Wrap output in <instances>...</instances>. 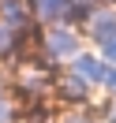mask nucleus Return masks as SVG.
Returning a JSON list of instances; mask_svg holds the SVG:
<instances>
[{"mask_svg": "<svg viewBox=\"0 0 116 123\" xmlns=\"http://www.w3.org/2000/svg\"><path fill=\"white\" fill-rule=\"evenodd\" d=\"M38 49L53 67H68L79 52L86 49V34L79 26H68V23H56V26H41V37H38Z\"/></svg>", "mask_w": 116, "mask_h": 123, "instance_id": "f257e3e1", "label": "nucleus"}, {"mask_svg": "<svg viewBox=\"0 0 116 123\" xmlns=\"http://www.w3.org/2000/svg\"><path fill=\"white\" fill-rule=\"evenodd\" d=\"M94 93L97 90H94L79 71H71V67L56 71V82H53V101L56 105H64V108H90L94 105Z\"/></svg>", "mask_w": 116, "mask_h": 123, "instance_id": "f03ea898", "label": "nucleus"}, {"mask_svg": "<svg viewBox=\"0 0 116 123\" xmlns=\"http://www.w3.org/2000/svg\"><path fill=\"white\" fill-rule=\"evenodd\" d=\"M68 67H71V71H79V75H82L86 82L94 86V90H101V93H105V86H109V78H112V63H109L105 56L97 52V49H90V45H86L82 52H79L75 60L68 63Z\"/></svg>", "mask_w": 116, "mask_h": 123, "instance_id": "7ed1b4c3", "label": "nucleus"}, {"mask_svg": "<svg viewBox=\"0 0 116 123\" xmlns=\"http://www.w3.org/2000/svg\"><path fill=\"white\" fill-rule=\"evenodd\" d=\"M38 37H41V26L19 30V26H11V23L0 19V60H11V63H15L19 56L30 49V41H38Z\"/></svg>", "mask_w": 116, "mask_h": 123, "instance_id": "20e7f679", "label": "nucleus"}, {"mask_svg": "<svg viewBox=\"0 0 116 123\" xmlns=\"http://www.w3.org/2000/svg\"><path fill=\"white\" fill-rule=\"evenodd\" d=\"M82 34H86V45L90 49H101L105 41H112L116 37V4H101V8L86 19Z\"/></svg>", "mask_w": 116, "mask_h": 123, "instance_id": "39448f33", "label": "nucleus"}, {"mask_svg": "<svg viewBox=\"0 0 116 123\" xmlns=\"http://www.w3.org/2000/svg\"><path fill=\"white\" fill-rule=\"evenodd\" d=\"M68 4H71V0H26L30 19H34L38 26H56V23H64Z\"/></svg>", "mask_w": 116, "mask_h": 123, "instance_id": "423d86ee", "label": "nucleus"}, {"mask_svg": "<svg viewBox=\"0 0 116 123\" xmlns=\"http://www.w3.org/2000/svg\"><path fill=\"white\" fill-rule=\"evenodd\" d=\"M0 19L11 26H19V30H30V26H38L30 19V8H26V0H0Z\"/></svg>", "mask_w": 116, "mask_h": 123, "instance_id": "0eeeda50", "label": "nucleus"}, {"mask_svg": "<svg viewBox=\"0 0 116 123\" xmlns=\"http://www.w3.org/2000/svg\"><path fill=\"white\" fill-rule=\"evenodd\" d=\"M101 4H105V0H71V4H68V15H64V23L82 30V26H86V19H90L94 11L101 8Z\"/></svg>", "mask_w": 116, "mask_h": 123, "instance_id": "6e6552de", "label": "nucleus"}, {"mask_svg": "<svg viewBox=\"0 0 116 123\" xmlns=\"http://www.w3.org/2000/svg\"><path fill=\"white\" fill-rule=\"evenodd\" d=\"M23 119V105H19L15 93H0V123H19Z\"/></svg>", "mask_w": 116, "mask_h": 123, "instance_id": "1a4fd4ad", "label": "nucleus"}, {"mask_svg": "<svg viewBox=\"0 0 116 123\" xmlns=\"http://www.w3.org/2000/svg\"><path fill=\"white\" fill-rule=\"evenodd\" d=\"M90 112L97 116L101 123H116V97H109V93H105V101H94Z\"/></svg>", "mask_w": 116, "mask_h": 123, "instance_id": "9d476101", "label": "nucleus"}, {"mask_svg": "<svg viewBox=\"0 0 116 123\" xmlns=\"http://www.w3.org/2000/svg\"><path fill=\"white\" fill-rule=\"evenodd\" d=\"M97 52H101V56H105V60H109V63L116 67V37H112V41H105V45H101Z\"/></svg>", "mask_w": 116, "mask_h": 123, "instance_id": "9b49d317", "label": "nucleus"}, {"mask_svg": "<svg viewBox=\"0 0 116 123\" xmlns=\"http://www.w3.org/2000/svg\"><path fill=\"white\" fill-rule=\"evenodd\" d=\"M105 93H109V97H116V67H112V78H109V86H105Z\"/></svg>", "mask_w": 116, "mask_h": 123, "instance_id": "f8f14e48", "label": "nucleus"}, {"mask_svg": "<svg viewBox=\"0 0 116 123\" xmlns=\"http://www.w3.org/2000/svg\"><path fill=\"white\" fill-rule=\"evenodd\" d=\"M8 90H11V78L4 75V71H0V93H8Z\"/></svg>", "mask_w": 116, "mask_h": 123, "instance_id": "ddd939ff", "label": "nucleus"}, {"mask_svg": "<svg viewBox=\"0 0 116 123\" xmlns=\"http://www.w3.org/2000/svg\"><path fill=\"white\" fill-rule=\"evenodd\" d=\"M94 123H101V119H94Z\"/></svg>", "mask_w": 116, "mask_h": 123, "instance_id": "4468645a", "label": "nucleus"}]
</instances>
